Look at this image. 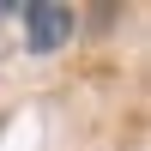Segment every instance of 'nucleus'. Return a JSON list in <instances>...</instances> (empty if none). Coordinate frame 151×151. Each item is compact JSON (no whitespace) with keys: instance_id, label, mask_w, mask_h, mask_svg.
Masks as SVG:
<instances>
[{"instance_id":"nucleus-1","label":"nucleus","mask_w":151,"mask_h":151,"mask_svg":"<svg viewBox=\"0 0 151 151\" xmlns=\"http://www.w3.org/2000/svg\"><path fill=\"white\" fill-rule=\"evenodd\" d=\"M18 18H24V42H30V55H55V48H67L73 30H79V18H73L67 6H48V0L18 6Z\"/></svg>"},{"instance_id":"nucleus-3","label":"nucleus","mask_w":151,"mask_h":151,"mask_svg":"<svg viewBox=\"0 0 151 151\" xmlns=\"http://www.w3.org/2000/svg\"><path fill=\"white\" fill-rule=\"evenodd\" d=\"M0 133H6V115H0Z\"/></svg>"},{"instance_id":"nucleus-2","label":"nucleus","mask_w":151,"mask_h":151,"mask_svg":"<svg viewBox=\"0 0 151 151\" xmlns=\"http://www.w3.org/2000/svg\"><path fill=\"white\" fill-rule=\"evenodd\" d=\"M6 18H12V6H0V24H6Z\"/></svg>"}]
</instances>
